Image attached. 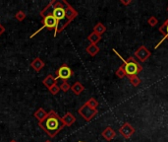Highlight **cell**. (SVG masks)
<instances>
[{"instance_id": "10", "label": "cell", "mask_w": 168, "mask_h": 142, "mask_svg": "<svg viewBox=\"0 0 168 142\" xmlns=\"http://www.w3.org/2000/svg\"><path fill=\"white\" fill-rule=\"evenodd\" d=\"M44 65H45L44 61L39 57H36L31 62V67L33 68L34 71H37V72H39L40 70H42L44 67Z\"/></svg>"}, {"instance_id": "4", "label": "cell", "mask_w": 168, "mask_h": 142, "mask_svg": "<svg viewBox=\"0 0 168 142\" xmlns=\"http://www.w3.org/2000/svg\"><path fill=\"white\" fill-rule=\"evenodd\" d=\"M57 26H58V23H57L56 19L54 18L53 16H52L51 14H48V15H45L42 17V26L40 29H38L36 33L33 34V35L30 37L31 39L33 38L34 36L37 35V34H38L39 32H42L43 29H48V30H55L57 29Z\"/></svg>"}, {"instance_id": "2", "label": "cell", "mask_w": 168, "mask_h": 142, "mask_svg": "<svg viewBox=\"0 0 168 142\" xmlns=\"http://www.w3.org/2000/svg\"><path fill=\"white\" fill-rule=\"evenodd\" d=\"M38 126L46 132L50 138H54L65 126L62 121V117H60L54 111H50L47 113V117L42 121L38 122Z\"/></svg>"}, {"instance_id": "1", "label": "cell", "mask_w": 168, "mask_h": 142, "mask_svg": "<svg viewBox=\"0 0 168 142\" xmlns=\"http://www.w3.org/2000/svg\"><path fill=\"white\" fill-rule=\"evenodd\" d=\"M66 4H67V1H65V0H62V1L53 0V1L49 2L47 6L40 12V16L42 17L51 14L56 19L57 23H58L57 29L54 32V37L57 36V34L61 33L71 23L67 17Z\"/></svg>"}, {"instance_id": "5", "label": "cell", "mask_w": 168, "mask_h": 142, "mask_svg": "<svg viewBox=\"0 0 168 142\" xmlns=\"http://www.w3.org/2000/svg\"><path fill=\"white\" fill-rule=\"evenodd\" d=\"M74 75V72L68 65L64 64L58 68V70L56 71V79L62 80V82H67L69 79Z\"/></svg>"}, {"instance_id": "24", "label": "cell", "mask_w": 168, "mask_h": 142, "mask_svg": "<svg viewBox=\"0 0 168 142\" xmlns=\"http://www.w3.org/2000/svg\"><path fill=\"white\" fill-rule=\"evenodd\" d=\"M59 87H60V90H62L63 92H65V93L68 92V91L71 89L70 84H69L68 82H62Z\"/></svg>"}, {"instance_id": "3", "label": "cell", "mask_w": 168, "mask_h": 142, "mask_svg": "<svg viewBox=\"0 0 168 142\" xmlns=\"http://www.w3.org/2000/svg\"><path fill=\"white\" fill-rule=\"evenodd\" d=\"M113 52L118 55V57L123 61V67H124V70L126 72V76L127 77H130V76H134V75H138L139 73H141L142 70H143V66L139 63V62L133 57V56H130L129 58H123L122 56H121L116 49L113 48Z\"/></svg>"}, {"instance_id": "29", "label": "cell", "mask_w": 168, "mask_h": 142, "mask_svg": "<svg viewBox=\"0 0 168 142\" xmlns=\"http://www.w3.org/2000/svg\"><path fill=\"white\" fill-rule=\"evenodd\" d=\"M45 142H51V141H49V140H46Z\"/></svg>"}, {"instance_id": "9", "label": "cell", "mask_w": 168, "mask_h": 142, "mask_svg": "<svg viewBox=\"0 0 168 142\" xmlns=\"http://www.w3.org/2000/svg\"><path fill=\"white\" fill-rule=\"evenodd\" d=\"M159 32H160V34H162V35H163V39H161V41L155 45V48H157L159 45L163 43V41H165V39H168V19L163 23V24H162V26H160L159 27Z\"/></svg>"}, {"instance_id": "15", "label": "cell", "mask_w": 168, "mask_h": 142, "mask_svg": "<svg viewBox=\"0 0 168 142\" xmlns=\"http://www.w3.org/2000/svg\"><path fill=\"white\" fill-rule=\"evenodd\" d=\"M71 90H72V92L75 95H80V94H82V92L85 90V87H84V85L82 83L77 81L71 86Z\"/></svg>"}, {"instance_id": "6", "label": "cell", "mask_w": 168, "mask_h": 142, "mask_svg": "<svg viewBox=\"0 0 168 142\" xmlns=\"http://www.w3.org/2000/svg\"><path fill=\"white\" fill-rule=\"evenodd\" d=\"M78 112L86 121H90L92 120V118H94V117L97 113V110L91 109V108H90L86 104H84L79 109Z\"/></svg>"}, {"instance_id": "28", "label": "cell", "mask_w": 168, "mask_h": 142, "mask_svg": "<svg viewBox=\"0 0 168 142\" xmlns=\"http://www.w3.org/2000/svg\"><path fill=\"white\" fill-rule=\"evenodd\" d=\"M10 142H17V141H16V140H11Z\"/></svg>"}, {"instance_id": "17", "label": "cell", "mask_w": 168, "mask_h": 142, "mask_svg": "<svg viewBox=\"0 0 168 142\" xmlns=\"http://www.w3.org/2000/svg\"><path fill=\"white\" fill-rule=\"evenodd\" d=\"M89 42L92 44H97V43H99L101 41V36L98 35V34L92 32L91 34H90L89 37H88Z\"/></svg>"}, {"instance_id": "22", "label": "cell", "mask_w": 168, "mask_h": 142, "mask_svg": "<svg viewBox=\"0 0 168 142\" xmlns=\"http://www.w3.org/2000/svg\"><path fill=\"white\" fill-rule=\"evenodd\" d=\"M116 76H117L118 78H120V79H122V78H124V77L126 76V72H125V70H124L123 65H121V66L118 67V69H117V71H116Z\"/></svg>"}, {"instance_id": "20", "label": "cell", "mask_w": 168, "mask_h": 142, "mask_svg": "<svg viewBox=\"0 0 168 142\" xmlns=\"http://www.w3.org/2000/svg\"><path fill=\"white\" fill-rule=\"evenodd\" d=\"M86 105H88L90 108H91V109H95V110H97V107H98V103L97 101L95 99V98H91L90 100H88V102L86 103Z\"/></svg>"}, {"instance_id": "26", "label": "cell", "mask_w": 168, "mask_h": 142, "mask_svg": "<svg viewBox=\"0 0 168 142\" xmlns=\"http://www.w3.org/2000/svg\"><path fill=\"white\" fill-rule=\"evenodd\" d=\"M120 3L124 5V6H127V5L132 3V0H120Z\"/></svg>"}, {"instance_id": "23", "label": "cell", "mask_w": 168, "mask_h": 142, "mask_svg": "<svg viewBox=\"0 0 168 142\" xmlns=\"http://www.w3.org/2000/svg\"><path fill=\"white\" fill-rule=\"evenodd\" d=\"M148 24L150 26V27H154L158 24V20L156 17L154 16H152V17H149V18L148 19Z\"/></svg>"}, {"instance_id": "27", "label": "cell", "mask_w": 168, "mask_h": 142, "mask_svg": "<svg viewBox=\"0 0 168 142\" xmlns=\"http://www.w3.org/2000/svg\"><path fill=\"white\" fill-rule=\"evenodd\" d=\"M4 32H5V28H4L1 24H0V36H1Z\"/></svg>"}, {"instance_id": "30", "label": "cell", "mask_w": 168, "mask_h": 142, "mask_svg": "<svg viewBox=\"0 0 168 142\" xmlns=\"http://www.w3.org/2000/svg\"><path fill=\"white\" fill-rule=\"evenodd\" d=\"M166 10H167V12H168V7H167V9H166Z\"/></svg>"}, {"instance_id": "16", "label": "cell", "mask_w": 168, "mask_h": 142, "mask_svg": "<svg viewBox=\"0 0 168 142\" xmlns=\"http://www.w3.org/2000/svg\"><path fill=\"white\" fill-rule=\"evenodd\" d=\"M99 50H100V48H98L97 44H91L89 47H86V52L91 56H95L98 53H99Z\"/></svg>"}, {"instance_id": "21", "label": "cell", "mask_w": 168, "mask_h": 142, "mask_svg": "<svg viewBox=\"0 0 168 142\" xmlns=\"http://www.w3.org/2000/svg\"><path fill=\"white\" fill-rule=\"evenodd\" d=\"M26 17H27V15H26V13L25 12H23V11H18L16 14H15V18H16V20H18L19 22H22V21H24L25 19H26Z\"/></svg>"}, {"instance_id": "19", "label": "cell", "mask_w": 168, "mask_h": 142, "mask_svg": "<svg viewBox=\"0 0 168 142\" xmlns=\"http://www.w3.org/2000/svg\"><path fill=\"white\" fill-rule=\"evenodd\" d=\"M129 78V81H130V83L133 85L134 87H138L139 85L141 84V82H142V80H141V78L139 77L138 75H134V76H130V77H128Z\"/></svg>"}, {"instance_id": "13", "label": "cell", "mask_w": 168, "mask_h": 142, "mask_svg": "<svg viewBox=\"0 0 168 142\" xmlns=\"http://www.w3.org/2000/svg\"><path fill=\"white\" fill-rule=\"evenodd\" d=\"M56 82H57L56 77H54L53 75H51V74L47 75V76H46V77L43 79V80H42V84H43L47 89H50L52 86H53V85L57 84Z\"/></svg>"}, {"instance_id": "25", "label": "cell", "mask_w": 168, "mask_h": 142, "mask_svg": "<svg viewBox=\"0 0 168 142\" xmlns=\"http://www.w3.org/2000/svg\"><path fill=\"white\" fill-rule=\"evenodd\" d=\"M49 90V92L52 94V95H57L59 93V91H60V87L58 86L57 84H55V85H53L50 89H48Z\"/></svg>"}, {"instance_id": "7", "label": "cell", "mask_w": 168, "mask_h": 142, "mask_svg": "<svg viewBox=\"0 0 168 142\" xmlns=\"http://www.w3.org/2000/svg\"><path fill=\"white\" fill-rule=\"evenodd\" d=\"M119 133L123 136L125 139L131 138L133 134L135 133V128L132 126V124L129 122H124L122 124V126L119 128Z\"/></svg>"}, {"instance_id": "12", "label": "cell", "mask_w": 168, "mask_h": 142, "mask_svg": "<svg viewBox=\"0 0 168 142\" xmlns=\"http://www.w3.org/2000/svg\"><path fill=\"white\" fill-rule=\"evenodd\" d=\"M101 135H102V137L105 140L110 141V140H112L113 138L116 137V132H115L111 127H106L102 131Z\"/></svg>"}, {"instance_id": "11", "label": "cell", "mask_w": 168, "mask_h": 142, "mask_svg": "<svg viewBox=\"0 0 168 142\" xmlns=\"http://www.w3.org/2000/svg\"><path fill=\"white\" fill-rule=\"evenodd\" d=\"M62 121L64 123L65 126H71L76 121V117H74L73 113L71 112H66L64 117H62Z\"/></svg>"}, {"instance_id": "8", "label": "cell", "mask_w": 168, "mask_h": 142, "mask_svg": "<svg viewBox=\"0 0 168 142\" xmlns=\"http://www.w3.org/2000/svg\"><path fill=\"white\" fill-rule=\"evenodd\" d=\"M135 55L141 62H144L150 57L152 53H150V52L148 49V48H146L144 45H141L135 52Z\"/></svg>"}, {"instance_id": "14", "label": "cell", "mask_w": 168, "mask_h": 142, "mask_svg": "<svg viewBox=\"0 0 168 142\" xmlns=\"http://www.w3.org/2000/svg\"><path fill=\"white\" fill-rule=\"evenodd\" d=\"M47 113L48 112H46V111L44 109H42V108H38V109L34 112L33 117L38 121V122H40V121H42L46 117H47Z\"/></svg>"}, {"instance_id": "18", "label": "cell", "mask_w": 168, "mask_h": 142, "mask_svg": "<svg viewBox=\"0 0 168 142\" xmlns=\"http://www.w3.org/2000/svg\"><path fill=\"white\" fill-rule=\"evenodd\" d=\"M94 32L98 34V35H102V34H104L106 32V27L104 26L102 23L100 22H98L97 24H95V26L94 27Z\"/></svg>"}]
</instances>
